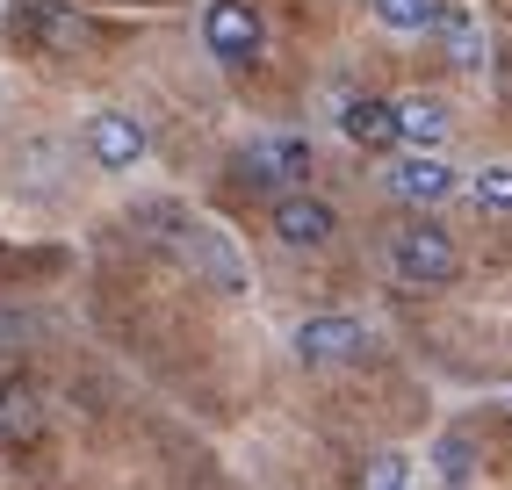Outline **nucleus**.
<instances>
[{"label": "nucleus", "instance_id": "obj_1", "mask_svg": "<svg viewBox=\"0 0 512 490\" xmlns=\"http://www.w3.org/2000/svg\"><path fill=\"white\" fill-rule=\"evenodd\" d=\"M390 274L404 289H440V282H455L462 274V253H455V238L440 231V224H404L397 238H390Z\"/></svg>", "mask_w": 512, "mask_h": 490}, {"label": "nucleus", "instance_id": "obj_2", "mask_svg": "<svg viewBox=\"0 0 512 490\" xmlns=\"http://www.w3.org/2000/svg\"><path fill=\"white\" fill-rule=\"evenodd\" d=\"M361 354H368V325L361 318L325 310V318H303L296 325V361L303 368H339V361H361Z\"/></svg>", "mask_w": 512, "mask_h": 490}, {"label": "nucleus", "instance_id": "obj_3", "mask_svg": "<svg viewBox=\"0 0 512 490\" xmlns=\"http://www.w3.org/2000/svg\"><path fill=\"white\" fill-rule=\"evenodd\" d=\"M174 245L195 260V274H210V282L224 289V296H246V260H238V245L217 231V224H174Z\"/></svg>", "mask_w": 512, "mask_h": 490}, {"label": "nucleus", "instance_id": "obj_4", "mask_svg": "<svg viewBox=\"0 0 512 490\" xmlns=\"http://www.w3.org/2000/svg\"><path fill=\"white\" fill-rule=\"evenodd\" d=\"M275 238L282 245H296V253H311V245H325L332 231H339V217H332V202L325 195H303V188H282L275 195Z\"/></svg>", "mask_w": 512, "mask_h": 490}, {"label": "nucleus", "instance_id": "obj_5", "mask_svg": "<svg viewBox=\"0 0 512 490\" xmlns=\"http://www.w3.org/2000/svg\"><path fill=\"white\" fill-rule=\"evenodd\" d=\"M87 152H94V166L123 173V166L145 159V130L130 123L123 109H94V116H87Z\"/></svg>", "mask_w": 512, "mask_h": 490}, {"label": "nucleus", "instance_id": "obj_6", "mask_svg": "<svg viewBox=\"0 0 512 490\" xmlns=\"http://www.w3.org/2000/svg\"><path fill=\"white\" fill-rule=\"evenodd\" d=\"M202 44L217 58H253L260 51V15L246 0H210V15H202Z\"/></svg>", "mask_w": 512, "mask_h": 490}, {"label": "nucleus", "instance_id": "obj_7", "mask_svg": "<svg viewBox=\"0 0 512 490\" xmlns=\"http://www.w3.org/2000/svg\"><path fill=\"white\" fill-rule=\"evenodd\" d=\"M339 123H347V137H354V145H368V152H397V145H404V130H397V101H383V94H354Z\"/></svg>", "mask_w": 512, "mask_h": 490}, {"label": "nucleus", "instance_id": "obj_8", "mask_svg": "<svg viewBox=\"0 0 512 490\" xmlns=\"http://www.w3.org/2000/svg\"><path fill=\"white\" fill-rule=\"evenodd\" d=\"M390 188L404 195V202H440L455 188V166L448 159H433V152H412V159H397L390 166Z\"/></svg>", "mask_w": 512, "mask_h": 490}, {"label": "nucleus", "instance_id": "obj_9", "mask_svg": "<svg viewBox=\"0 0 512 490\" xmlns=\"http://www.w3.org/2000/svg\"><path fill=\"white\" fill-rule=\"evenodd\" d=\"M397 130L412 152H440V137H448V109H440L433 94H404L397 101Z\"/></svg>", "mask_w": 512, "mask_h": 490}, {"label": "nucleus", "instance_id": "obj_10", "mask_svg": "<svg viewBox=\"0 0 512 490\" xmlns=\"http://www.w3.org/2000/svg\"><path fill=\"white\" fill-rule=\"evenodd\" d=\"M303 159H311V152H303L296 137H275V145H253L246 159H238V173H246V181H260V188H275V181H296Z\"/></svg>", "mask_w": 512, "mask_h": 490}, {"label": "nucleus", "instance_id": "obj_11", "mask_svg": "<svg viewBox=\"0 0 512 490\" xmlns=\"http://www.w3.org/2000/svg\"><path fill=\"white\" fill-rule=\"evenodd\" d=\"M37 37H44L51 51H80V44H87V15H80V8H65V0H44Z\"/></svg>", "mask_w": 512, "mask_h": 490}, {"label": "nucleus", "instance_id": "obj_12", "mask_svg": "<svg viewBox=\"0 0 512 490\" xmlns=\"http://www.w3.org/2000/svg\"><path fill=\"white\" fill-rule=\"evenodd\" d=\"M0 433H37V397H29V382H0Z\"/></svg>", "mask_w": 512, "mask_h": 490}, {"label": "nucleus", "instance_id": "obj_13", "mask_svg": "<svg viewBox=\"0 0 512 490\" xmlns=\"http://www.w3.org/2000/svg\"><path fill=\"white\" fill-rule=\"evenodd\" d=\"M404 476H412V462L390 447V454H375L368 462V476H361V490H404Z\"/></svg>", "mask_w": 512, "mask_h": 490}, {"label": "nucleus", "instance_id": "obj_14", "mask_svg": "<svg viewBox=\"0 0 512 490\" xmlns=\"http://www.w3.org/2000/svg\"><path fill=\"white\" fill-rule=\"evenodd\" d=\"M476 202L512 217V166H484V173H476Z\"/></svg>", "mask_w": 512, "mask_h": 490}, {"label": "nucleus", "instance_id": "obj_15", "mask_svg": "<svg viewBox=\"0 0 512 490\" xmlns=\"http://www.w3.org/2000/svg\"><path fill=\"white\" fill-rule=\"evenodd\" d=\"M375 15L390 29H426L433 22V0H375Z\"/></svg>", "mask_w": 512, "mask_h": 490}, {"label": "nucleus", "instance_id": "obj_16", "mask_svg": "<svg viewBox=\"0 0 512 490\" xmlns=\"http://www.w3.org/2000/svg\"><path fill=\"white\" fill-rule=\"evenodd\" d=\"M440 469H448V483H469V454H462V440H440Z\"/></svg>", "mask_w": 512, "mask_h": 490}]
</instances>
